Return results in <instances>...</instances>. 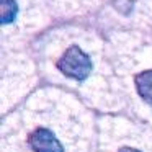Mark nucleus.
Listing matches in <instances>:
<instances>
[{
  "label": "nucleus",
  "mask_w": 152,
  "mask_h": 152,
  "mask_svg": "<svg viewBox=\"0 0 152 152\" xmlns=\"http://www.w3.org/2000/svg\"><path fill=\"white\" fill-rule=\"evenodd\" d=\"M57 69L70 79L83 80L92 72V61L79 46H70L57 61Z\"/></svg>",
  "instance_id": "1"
},
{
  "label": "nucleus",
  "mask_w": 152,
  "mask_h": 152,
  "mask_svg": "<svg viewBox=\"0 0 152 152\" xmlns=\"http://www.w3.org/2000/svg\"><path fill=\"white\" fill-rule=\"evenodd\" d=\"M28 144L33 152H64L59 139L46 128H38L28 136Z\"/></svg>",
  "instance_id": "2"
},
{
  "label": "nucleus",
  "mask_w": 152,
  "mask_h": 152,
  "mask_svg": "<svg viewBox=\"0 0 152 152\" xmlns=\"http://www.w3.org/2000/svg\"><path fill=\"white\" fill-rule=\"evenodd\" d=\"M134 83H136V90H137L139 96L144 102L152 105V69L137 74L134 79Z\"/></svg>",
  "instance_id": "3"
},
{
  "label": "nucleus",
  "mask_w": 152,
  "mask_h": 152,
  "mask_svg": "<svg viewBox=\"0 0 152 152\" xmlns=\"http://www.w3.org/2000/svg\"><path fill=\"white\" fill-rule=\"evenodd\" d=\"M18 13V5L15 0H2L0 2V20L4 25H8L15 20Z\"/></svg>",
  "instance_id": "4"
},
{
  "label": "nucleus",
  "mask_w": 152,
  "mask_h": 152,
  "mask_svg": "<svg viewBox=\"0 0 152 152\" xmlns=\"http://www.w3.org/2000/svg\"><path fill=\"white\" fill-rule=\"evenodd\" d=\"M119 152H141V151L132 149V147H123V149H119Z\"/></svg>",
  "instance_id": "5"
}]
</instances>
